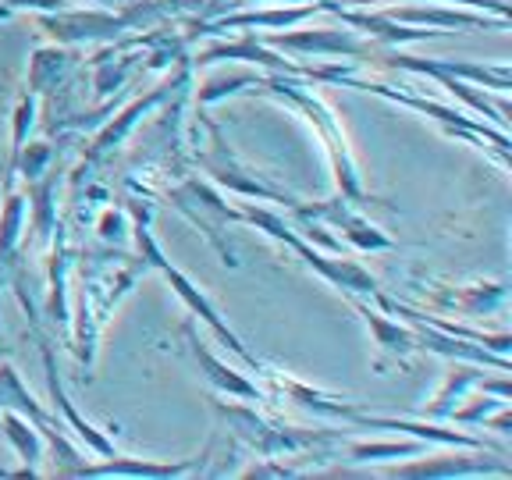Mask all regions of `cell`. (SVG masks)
I'll use <instances>...</instances> for the list:
<instances>
[{"mask_svg": "<svg viewBox=\"0 0 512 480\" xmlns=\"http://www.w3.org/2000/svg\"><path fill=\"white\" fill-rule=\"evenodd\" d=\"M242 93L271 96V100H281V104H288L292 111L303 114V118L317 128L320 143H324V150H328L338 196H345V200H352V203L367 200V192H363V182H360V168H356V157H352L349 139H345V132H342V121H338L335 111L313 93L310 79H303V75H267V79H260V75H256Z\"/></svg>", "mask_w": 512, "mask_h": 480, "instance_id": "obj_1", "label": "cell"}, {"mask_svg": "<svg viewBox=\"0 0 512 480\" xmlns=\"http://www.w3.org/2000/svg\"><path fill=\"white\" fill-rule=\"evenodd\" d=\"M128 214H132V228H128V232L136 235L139 260L146 264V271H160V274H164V281H168L171 292H175V296L185 303V310H189L192 317H200L203 324H207V328L214 331L217 342L228 345V349H232L235 356H239L242 367L253 370V374H264L267 363H264V360H256L253 352L246 349V342H242V338L235 335L232 328H228V320H224V317H221V310H217V306L210 303L207 292H203V288L196 285L192 278H185V274L178 271L175 264H171L168 256H164L160 242L153 239V232H150V210H143V207H139V200H132V203H128Z\"/></svg>", "mask_w": 512, "mask_h": 480, "instance_id": "obj_2", "label": "cell"}, {"mask_svg": "<svg viewBox=\"0 0 512 480\" xmlns=\"http://www.w3.org/2000/svg\"><path fill=\"white\" fill-rule=\"evenodd\" d=\"M242 221L253 224V228H260L264 235H271L274 242H281V246H288L292 253L303 260L306 267H313V271L320 274L324 281H331L335 288H342L345 296H374L377 288V278L370 271H363L356 260H335V256L320 253V249L310 246V239H303V235L292 228V224L285 221L281 214H274V210L267 207H253V203H242Z\"/></svg>", "mask_w": 512, "mask_h": 480, "instance_id": "obj_3", "label": "cell"}, {"mask_svg": "<svg viewBox=\"0 0 512 480\" xmlns=\"http://www.w3.org/2000/svg\"><path fill=\"white\" fill-rule=\"evenodd\" d=\"M214 413L232 427L235 438L246 441L260 459H281V456H303L317 445L338 441L335 431H306V427H285L260 416L253 406H239L228 395H214Z\"/></svg>", "mask_w": 512, "mask_h": 480, "instance_id": "obj_4", "label": "cell"}, {"mask_svg": "<svg viewBox=\"0 0 512 480\" xmlns=\"http://www.w3.org/2000/svg\"><path fill=\"white\" fill-rule=\"evenodd\" d=\"M164 0L153 4H132L125 11H54V15H40V29L61 47H75V43H114L125 32H136L143 25L157 22L164 15L160 8Z\"/></svg>", "mask_w": 512, "mask_h": 480, "instance_id": "obj_5", "label": "cell"}, {"mask_svg": "<svg viewBox=\"0 0 512 480\" xmlns=\"http://www.w3.org/2000/svg\"><path fill=\"white\" fill-rule=\"evenodd\" d=\"M168 200L175 203L178 210H182L185 217H189L196 228H200L203 235L210 239V246L221 253V260L228 267H239V260H235L232 246H228V239H224V224L232 221H242V210L228 207L224 203V196L217 189H210L207 182H200V178H185L182 185H175V189L168 192Z\"/></svg>", "mask_w": 512, "mask_h": 480, "instance_id": "obj_6", "label": "cell"}, {"mask_svg": "<svg viewBox=\"0 0 512 480\" xmlns=\"http://www.w3.org/2000/svg\"><path fill=\"white\" fill-rule=\"evenodd\" d=\"M267 47L285 50L296 57H349V61H370L374 40L349 29H278V32H256Z\"/></svg>", "mask_w": 512, "mask_h": 480, "instance_id": "obj_7", "label": "cell"}, {"mask_svg": "<svg viewBox=\"0 0 512 480\" xmlns=\"http://www.w3.org/2000/svg\"><path fill=\"white\" fill-rule=\"evenodd\" d=\"M370 61L381 64V68H402V72H413V75H431L438 79L441 86L452 79H463V82H484L491 89H509V64H477V61H431V57H409L402 54L399 47H384V43H374V54Z\"/></svg>", "mask_w": 512, "mask_h": 480, "instance_id": "obj_8", "label": "cell"}, {"mask_svg": "<svg viewBox=\"0 0 512 480\" xmlns=\"http://www.w3.org/2000/svg\"><path fill=\"white\" fill-rule=\"evenodd\" d=\"M288 210H292V217H313V221L335 224L338 232H342L356 249H363V253H381V249H392L395 246L392 235L381 232L377 224H370L367 217L356 210V203L345 200V196H338V200H328V203H303V200H296V207H288Z\"/></svg>", "mask_w": 512, "mask_h": 480, "instance_id": "obj_9", "label": "cell"}, {"mask_svg": "<svg viewBox=\"0 0 512 480\" xmlns=\"http://www.w3.org/2000/svg\"><path fill=\"white\" fill-rule=\"evenodd\" d=\"M381 477H402V480H416V477H431V480H438V477H509V463H495V459L488 456V448H466V452H448V456L384 466Z\"/></svg>", "mask_w": 512, "mask_h": 480, "instance_id": "obj_10", "label": "cell"}, {"mask_svg": "<svg viewBox=\"0 0 512 480\" xmlns=\"http://www.w3.org/2000/svg\"><path fill=\"white\" fill-rule=\"evenodd\" d=\"M214 153H207V157H200L203 171H207L210 178H214L217 185H228L232 192H239V196H249V200H267V203H285L288 207H296V196H288V192L274 189L271 182H264V178L256 175L253 168H246L239 157H235L228 146L221 143V132L214 128Z\"/></svg>", "mask_w": 512, "mask_h": 480, "instance_id": "obj_11", "label": "cell"}, {"mask_svg": "<svg viewBox=\"0 0 512 480\" xmlns=\"http://www.w3.org/2000/svg\"><path fill=\"white\" fill-rule=\"evenodd\" d=\"M36 338H40V352H43V367H47V388H50V402H54V409L61 413V420H64V427L75 434V438L82 441L86 448H93L96 456L100 459H111V456H118V445H114L111 438H107L104 431L96 424H89L86 416L75 409V402L68 399V392H64V384H61V377H57V363H54V349H50V342L47 338L36 331Z\"/></svg>", "mask_w": 512, "mask_h": 480, "instance_id": "obj_12", "label": "cell"}, {"mask_svg": "<svg viewBox=\"0 0 512 480\" xmlns=\"http://www.w3.org/2000/svg\"><path fill=\"white\" fill-rule=\"evenodd\" d=\"M320 15V0H303L299 8H271V11H235V15H221V18H210V22H196L192 25V36L200 32V36H217V32H228V29H296L303 25L306 18Z\"/></svg>", "mask_w": 512, "mask_h": 480, "instance_id": "obj_13", "label": "cell"}, {"mask_svg": "<svg viewBox=\"0 0 512 480\" xmlns=\"http://www.w3.org/2000/svg\"><path fill=\"white\" fill-rule=\"evenodd\" d=\"M185 79V72L182 75H175V79L168 82V86H160V89H153V93H146V96H139V100H132V104L125 107V111L118 114L114 121H107L100 132H96V139L89 143V153H86V160L89 164H100V160L107 157V153H114L121 143L128 139V132L139 125V118H146V114L153 111V107H160L164 100H168L171 93H175V86Z\"/></svg>", "mask_w": 512, "mask_h": 480, "instance_id": "obj_14", "label": "cell"}, {"mask_svg": "<svg viewBox=\"0 0 512 480\" xmlns=\"http://www.w3.org/2000/svg\"><path fill=\"white\" fill-rule=\"evenodd\" d=\"M214 61L256 64V68H267L271 75H303L306 72V64H296V61H288V57H281L278 50L267 47L256 32H246L239 43H214V47H207V50L196 54V64H214Z\"/></svg>", "mask_w": 512, "mask_h": 480, "instance_id": "obj_15", "label": "cell"}, {"mask_svg": "<svg viewBox=\"0 0 512 480\" xmlns=\"http://www.w3.org/2000/svg\"><path fill=\"white\" fill-rule=\"evenodd\" d=\"M210 456V445L203 448L200 456L178 459V463H157V459H136V456H111L100 463H86L79 470V477H185V473L203 470Z\"/></svg>", "mask_w": 512, "mask_h": 480, "instance_id": "obj_16", "label": "cell"}, {"mask_svg": "<svg viewBox=\"0 0 512 480\" xmlns=\"http://www.w3.org/2000/svg\"><path fill=\"white\" fill-rule=\"evenodd\" d=\"M189 352H192V360H196V367H200V374L217 388V395H228V399H242V402H267V392L260 384L249 381L242 370L217 360L214 352H210V345L192 335V328H189Z\"/></svg>", "mask_w": 512, "mask_h": 480, "instance_id": "obj_17", "label": "cell"}, {"mask_svg": "<svg viewBox=\"0 0 512 480\" xmlns=\"http://www.w3.org/2000/svg\"><path fill=\"white\" fill-rule=\"evenodd\" d=\"M388 18L402 25H424V29H509V18L470 15V11H448V8H388Z\"/></svg>", "mask_w": 512, "mask_h": 480, "instance_id": "obj_18", "label": "cell"}, {"mask_svg": "<svg viewBox=\"0 0 512 480\" xmlns=\"http://www.w3.org/2000/svg\"><path fill=\"white\" fill-rule=\"evenodd\" d=\"M349 303H352V310L367 320V328H370V335H374L377 349L399 356V363H409V356L420 349V345H416V331L406 328L402 320H392L384 310H374V306L363 303V299H356V296H349Z\"/></svg>", "mask_w": 512, "mask_h": 480, "instance_id": "obj_19", "label": "cell"}, {"mask_svg": "<svg viewBox=\"0 0 512 480\" xmlns=\"http://www.w3.org/2000/svg\"><path fill=\"white\" fill-rule=\"evenodd\" d=\"M480 384H484V367H480V363H459L456 360V367L448 370L445 381H441L438 395L427 402L424 416L427 420H448V413L459 406V399H463L470 388H480Z\"/></svg>", "mask_w": 512, "mask_h": 480, "instance_id": "obj_20", "label": "cell"}, {"mask_svg": "<svg viewBox=\"0 0 512 480\" xmlns=\"http://www.w3.org/2000/svg\"><path fill=\"white\" fill-rule=\"evenodd\" d=\"M0 427H4V438L11 441L18 459L25 463V473H40L43 459H47V441H43V434L36 431L18 409H0Z\"/></svg>", "mask_w": 512, "mask_h": 480, "instance_id": "obj_21", "label": "cell"}, {"mask_svg": "<svg viewBox=\"0 0 512 480\" xmlns=\"http://www.w3.org/2000/svg\"><path fill=\"white\" fill-rule=\"evenodd\" d=\"M345 448V466H374V463H388V459H413L424 456L431 441L409 438V441H349ZM338 466V470H345Z\"/></svg>", "mask_w": 512, "mask_h": 480, "instance_id": "obj_22", "label": "cell"}, {"mask_svg": "<svg viewBox=\"0 0 512 480\" xmlns=\"http://www.w3.org/2000/svg\"><path fill=\"white\" fill-rule=\"evenodd\" d=\"M25 203L22 192L4 189V207H0V281L8 274V267L15 264L18 246H22V228H25Z\"/></svg>", "mask_w": 512, "mask_h": 480, "instance_id": "obj_23", "label": "cell"}, {"mask_svg": "<svg viewBox=\"0 0 512 480\" xmlns=\"http://www.w3.org/2000/svg\"><path fill=\"white\" fill-rule=\"evenodd\" d=\"M50 239H54V256H50V320L68 328V320H72V310H68V242H64L61 224H57V232Z\"/></svg>", "mask_w": 512, "mask_h": 480, "instance_id": "obj_24", "label": "cell"}, {"mask_svg": "<svg viewBox=\"0 0 512 480\" xmlns=\"http://www.w3.org/2000/svg\"><path fill=\"white\" fill-rule=\"evenodd\" d=\"M72 61L75 57L68 54L61 43H57V47H40L29 61V93H36V96L50 93V89L68 75Z\"/></svg>", "mask_w": 512, "mask_h": 480, "instance_id": "obj_25", "label": "cell"}, {"mask_svg": "<svg viewBox=\"0 0 512 480\" xmlns=\"http://www.w3.org/2000/svg\"><path fill=\"white\" fill-rule=\"evenodd\" d=\"M54 171H43L40 178L29 182V200H32V232L36 239H50L57 232V214H54Z\"/></svg>", "mask_w": 512, "mask_h": 480, "instance_id": "obj_26", "label": "cell"}, {"mask_svg": "<svg viewBox=\"0 0 512 480\" xmlns=\"http://www.w3.org/2000/svg\"><path fill=\"white\" fill-rule=\"evenodd\" d=\"M36 93H22L18 96L15 111H11V160H8V175H4V189H11V178H15V164L22 146L29 143V132L36 125Z\"/></svg>", "mask_w": 512, "mask_h": 480, "instance_id": "obj_27", "label": "cell"}, {"mask_svg": "<svg viewBox=\"0 0 512 480\" xmlns=\"http://www.w3.org/2000/svg\"><path fill=\"white\" fill-rule=\"evenodd\" d=\"M132 68H136V57H121V61H107V57H96V96H107L114 93V89L125 86V79L132 75Z\"/></svg>", "mask_w": 512, "mask_h": 480, "instance_id": "obj_28", "label": "cell"}, {"mask_svg": "<svg viewBox=\"0 0 512 480\" xmlns=\"http://www.w3.org/2000/svg\"><path fill=\"white\" fill-rule=\"evenodd\" d=\"M50 157H54V146L50 143H25L22 153H18V164H15V175L22 171L25 178H40L43 171H47Z\"/></svg>", "mask_w": 512, "mask_h": 480, "instance_id": "obj_29", "label": "cell"}, {"mask_svg": "<svg viewBox=\"0 0 512 480\" xmlns=\"http://www.w3.org/2000/svg\"><path fill=\"white\" fill-rule=\"evenodd\" d=\"M253 79H256V75H232V79L224 75V79H207V82H203V86H200V104L207 107V104H217L221 96L242 93V89H246Z\"/></svg>", "mask_w": 512, "mask_h": 480, "instance_id": "obj_30", "label": "cell"}, {"mask_svg": "<svg viewBox=\"0 0 512 480\" xmlns=\"http://www.w3.org/2000/svg\"><path fill=\"white\" fill-rule=\"evenodd\" d=\"M128 228H132V221H125L118 210H104V217H100V224H96L100 239H107V242H121Z\"/></svg>", "mask_w": 512, "mask_h": 480, "instance_id": "obj_31", "label": "cell"}, {"mask_svg": "<svg viewBox=\"0 0 512 480\" xmlns=\"http://www.w3.org/2000/svg\"><path fill=\"white\" fill-rule=\"evenodd\" d=\"M171 11L175 8H182V11H203V8H210V0H164Z\"/></svg>", "mask_w": 512, "mask_h": 480, "instance_id": "obj_32", "label": "cell"}, {"mask_svg": "<svg viewBox=\"0 0 512 480\" xmlns=\"http://www.w3.org/2000/svg\"><path fill=\"white\" fill-rule=\"evenodd\" d=\"M0 477H11V470H4V466H0Z\"/></svg>", "mask_w": 512, "mask_h": 480, "instance_id": "obj_33", "label": "cell"}]
</instances>
